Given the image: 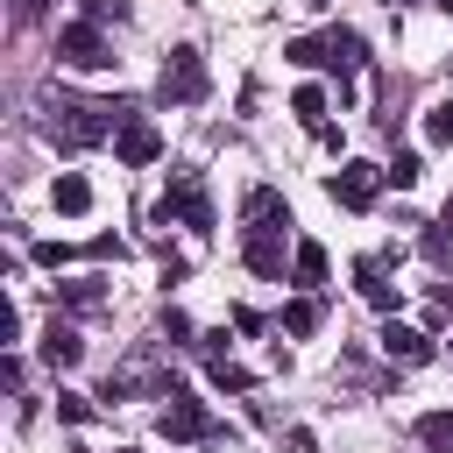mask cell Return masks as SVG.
<instances>
[{"mask_svg":"<svg viewBox=\"0 0 453 453\" xmlns=\"http://www.w3.org/2000/svg\"><path fill=\"white\" fill-rule=\"evenodd\" d=\"M57 304L64 311H99L106 304V283L99 276H71V283H57Z\"/></svg>","mask_w":453,"mask_h":453,"instance_id":"14","label":"cell"},{"mask_svg":"<svg viewBox=\"0 0 453 453\" xmlns=\"http://www.w3.org/2000/svg\"><path fill=\"white\" fill-rule=\"evenodd\" d=\"M57 418H64V425H92V403H85V396H57Z\"/></svg>","mask_w":453,"mask_h":453,"instance_id":"27","label":"cell"},{"mask_svg":"<svg viewBox=\"0 0 453 453\" xmlns=\"http://www.w3.org/2000/svg\"><path fill=\"white\" fill-rule=\"evenodd\" d=\"M389 7H453V0H389Z\"/></svg>","mask_w":453,"mask_h":453,"instance_id":"30","label":"cell"},{"mask_svg":"<svg viewBox=\"0 0 453 453\" xmlns=\"http://www.w3.org/2000/svg\"><path fill=\"white\" fill-rule=\"evenodd\" d=\"M418 177H425V163H418V156H411V149H396V156H389V163H382V184H396V191H411V184H418Z\"/></svg>","mask_w":453,"mask_h":453,"instance_id":"20","label":"cell"},{"mask_svg":"<svg viewBox=\"0 0 453 453\" xmlns=\"http://www.w3.org/2000/svg\"><path fill=\"white\" fill-rule=\"evenodd\" d=\"M375 191H382V170H375V163H340V170L326 177V198L347 205V212H368Z\"/></svg>","mask_w":453,"mask_h":453,"instance_id":"6","label":"cell"},{"mask_svg":"<svg viewBox=\"0 0 453 453\" xmlns=\"http://www.w3.org/2000/svg\"><path fill=\"white\" fill-rule=\"evenodd\" d=\"M28 255H35V262H42V269H64V262H71V255H78V248H64V241H35V248H28Z\"/></svg>","mask_w":453,"mask_h":453,"instance_id":"25","label":"cell"},{"mask_svg":"<svg viewBox=\"0 0 453 453\" xmlns=\"http://www.w3.org/2000/svg\"><path fill=\"white\" fill-rule=\"evenodd\" d=\"M50 205H57L64 219H78V212H92V184H85L78 170H64V177L50 184Z\"/></svg>","mask_w":453,"mask_h":453,"instance_id":"13","label":"cell"},{"mask_svg":"<svg viewBox=\"0 0 453 453\" xmlns=\"http://www.w3.org/2000/svg\"><path fill=\"white\" fill-rule=\"evenodd\" d=\"M50 14V0H14V28H35Z\"/></svg>","mask_w":453,"mask_h":453,"instance_id":"29","label":"cell"},{"mask_svg":"<svg viewBox=\"0 0 453 453\" xmlns=\"http://www.w3.org/2000/svg\"><path fill=\"white\" fill-rule=\"evenodd\" d=\"M241 212H248V234H241V262L255 269V276H269V283H283V262H290V205H283V191L276 184H255L248 198H241Z\"/></svg>","mask_w":453,"mask_h":453,"instance_id":"1","label":"cell"},{"mask_svg":"<svg viewBox=\"0 0 453 453\" xmlns=\"http://www.w3.org/2000/svg\"><path fill=\"white\" fill-rule=\"evenodd\" d=\"M163 439H219V425H212V411H205L191 389H177V396L163 403Z\"/></svg>","mask_w":453,"mask_h":453,"instance_id":"8","label":"cell"},{"mask_svg":"<svg viewBox=\"0 0 453 453\" xmlns=\"http://www.w3.org/2000/svg\"><path fill=\"white\" fill-rule=\"evenodd\" d=\"M283 57H290V64H304V71H333L326 35H290V42H283Z\"/></svg>","mask_w":453,"mask_h":453,"instance_id":"16","label":"cell"},{"mask_svg":"<svg viewBox=\"0 0 453 453\" xmlns=\"http://www.w3.org/2000/svg\"><path fill=\"white\" fill-rule=\"evenodd\" d=\"M326 50H333V71H340V78L361 64V35H354V28H326Z\"/></svg>","mask_w":453,"mask_h":453,"instance_id":"18","label":"cell"},{"mask_svg":"<svg viewBox=\"0 0 453 453\" xmlns=\"http://www.w3.org/2000/svg\"><path fill=\"white\" fill-rule=\"evenodd\" d=\"M290 113H297L311 134H326V127H333V120H326V92H319V85H297V92H290Z\"/></svg>","mask_w":453,"mask_h":453,"instance_id":"17","label":"cell"},{"mask_svg":"<svg viewBox=\"0 0 453 453\" xmlns=\"http://www.w3.org/2000/svg\"><path fill=\"white\" fill-rule=\"evenodd\" d=\"M85 255H92V262H120V255H127V241H120V234H99Z\"/></svg>","mask_w":453,"mask_h":453,"instance_id":"26","label":"cell"},{"mask_svg":"<svg viewBox=\"0 0 453 453\" xmlns=\"http://www.w3.org/2000/svg\"><path fill=\"white\" fill-rule=\"evenodd\" d=\"M382 354L389 361H403V368H418V361H432V333H418V326H382Z\"/></svg>","mask_w":453,"mask_h":453,"instance_id":"11","label":"cell"},{"mask_svg":"<svg viewBox=\"0 0 453 453\" xmlns=\"http://www.w3.org/2000/svg\"><path fill=\"white\" fill-rule=\"evenodd\" d=\"M411 432H418V446H425V453H453V411H425Z\"/></svg>","mask_w":453,"mask_h":453,"instance_id":"15","label":"cell"},{"mask_svg":"<svg viewBox=\"0 0 453 453\" xmlns=\"http://www.w3.org/2000/svg\"><path fill=\"white\" fill-rule=\"evenodd\" d=\"M170 219H184V226L212 234V191H205L198 177H170V191L156 198V226H170Z\"/></svg>","mask_w":453,"mask_h":453,"instance_id":"5","label":"cell"},{"mask_svg":"<svg viewBox=\"0 0 453 453\" xmlns=\"http://www.w3.org/2000/svg\"><path fill=\"white\" fill-rule=\"evenodd\" d=\"M127 113H134L127 99H78V92H57V85L42 92V134L57 149H92V142L120 134Z\"/></svg>","mask_w":453,"mask_h":453,"instance_id":"2","label":"cell"},{"mask_svg":"<svg viewBox=\"0 0 453 453\" xmlns=\"http://www.w3.org/2000/svg\"><path fill=\"white\" fill-rule=\"evenodd\" d=\"M212 389H226V396H248V389H255V375H248L241 361H212Z\"/></svg>","mask_w":453,"mask_h":453,"instance_id":"22","label":"cell"},{"mask_svg":"<svg viewBox=\"0 0 453 453\" xmlns=\"http://www.w3.org/2000/svg\"><path fill=\"white\" fill-rule=\"evenodd\" d=\"M446 226H453V198H446Z\"/></svg>","mask_w":453,"mask_h":453,"instance_id":"31","label":"cell"},{"mask_svg":"<svg viewBox=\"0 0 453 453\" xmlns=\"http://www.w3.org/2000/svg\"><path fill=\"white\" fill-rule=\"evenodd\" d=\"M163 340H170V347H198V333H191L184 311H163Z\"/></svg>","mask_w":453,"mask_h":453,"instance_id":"24","label":"cell"},{"mask_svg":"<svg viewBox=\"0 0 453 453\" xmlns=\"http://www.w3.org/2000/svg\"><path fill=\"white\" fill-rule=\"evenodd\" d=\"M113 156H120L127 170H149V163L163 156V127H156L149 113H127V120H120V134H113Z\"/></svg>","mask_w":453,"mask_h":453,"instance_id":"7","label":"cell"},{"mask_svg":"<svg viewBox=\"0 0 453 453\" xmlns=\"http://www.w3.org/2000/svg\"><path fill=\"white\" fill-rule=\"evenodd\" d=\"M35 354H42L50 368H78V354H85V340H78V326H64V319H50V326H42V340H35Z\"/></svg>","mask_w":453,"mask_h":453,"instance_id":"10","label":"cell"},{"mask_svg":"<svg viewBox=\"0 0 453 453\" xmlns=\"http://www.w3.org/2000/svg\"><path fill=\"white\" fill-rule=\"evenodd\" d=\"M354 290H361L375 311H396V304H403V290L382 276V262H375V255H361V262H354Z\"/></svg>","mask_w":453,"mask_h":453,"instance_id":"9","label":"cell"},{"mask_svg":"<svg viewBox=\"0 0 453 453\" xmlns=\"http://www.w3.org/2000/svg\"><path fill=\"white\" fill-rule=\"evenodd\" d=\"M418 255H425L432 269H446V262H453V234H446V226H425V234H418Z\"/></svg>","mask_w":453,"mask_h":453,"instance_id":"21","label":"cell"},{"mask_svg":"<svg viewBox=\"0 0 453 453\" xmlns=\"http://www.w3.org/2000/svg\"><path fill=\"white\" fill-rule=\"evenodd\" d=\"M425 134H432L439 149H453V99H439V106H425Z\"/></svg>","mask_w":453,"mask_h":453,"instance_id":"23","label":"cell"},{"mask_svg":"<svg viewBox=\"0 0 453 453\" xmlns=\"http://www.w3.org/2000/svg\"><path fill=\"white\" fill-rule=\"evenodd\" d=\"M57 57H64L71 71H113V42H106L99 21H64V28H57Z\"/></svg>","mask_w":453,"mask_h":453,"instance_id":"4","label":"cell"},{"mask_svg":"<svg viewBox=\"0 0 453 453\" xmlns=\"http://www.w3.org/2000/svg\"><path fill=\"white\" fill-rule=\"evenodd\" d=\"M326 269H333V262H326V248H319V241H297V248H290V283H297L304 297L326 283Z\"/></svg>","mask_w":453,"mask_h":453,"instance_id":"12","label":"cell"},{"mask_svg":"<svg viewBox=\"0 0 453 453\" xmlns=\"http://www.w3.org/2000/svg\"><path fill=\"white\" fill-rule=\"evenodd\" d=\"M120 453H127V446H120Z\"/></svg>","mask_w":453,"mask_h":453,"instance_id":"32","label":"cell"},{"mask_svg":"<svg viewBox=\"0 0 453 453\" xmlns=\"http://www.w3.org/2000/svg\"><path fill=\"white\" fill-rule=\"evenodd\" d=\"M85 21H127V0H85Z\"/></svg>","mask_w":453,"mask_h":453,"instance_id":"28","label":"cell"},{"mask_svg":"<svg viewBox=\"0 0 453 453\" xmlns=\"http://www.w3.org/2000/svg\"><path fill=\"white\" fill-rule=\"evenodd\" d=\"M283 333H290V340L319 333V297H290V304H283Z\"/></svg>","mask_w":453,"mask_h":453,"instance_id":"19","label":"cell"},{"mask_svg":"<svg viewBox=\"0 0 453 453\" xmlns=\"http://www.w3.org/2000/svg\"><path fill=\"white\" fill-rule=\"evenodd\" d=\"M156 92H163V106H198V99L212 92V78H205V57H198L191 42H177V50L163 57V78H156Z\"/></svg>","mask_w":453,"mask_h":453,"instance_id":"3","label":"cell"}]
</instances>
